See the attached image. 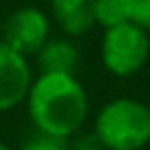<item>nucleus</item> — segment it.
I'll use <instances>...</instances> for the list:
<instances>
[{
  "mask_svg": "<svg viewBox=\"0 0 150 150\" xmlns=\"http://www.w3.org/2000/svg\"><path fill=\"white\" fill-rule=\"evenodd\" d=\"M23 103L35 131L59 141L75 136L89 117V96L75 75L38 73Z\"/></svg>",
  "mask_w": 150,
  "mask_h": 150,
  "instance_id": "f257e3e1",
  "label": "nucleus"
},
{
  "mask_svg": "<svg viewBox=\"0 0 150 150\" xmlns=\"http://www.w3.org/2000/svg\"><path fill=\"white\" fill-rule=\"evenodd\" d=\"M94 136L101 150H143L150 145V105L131 96L110 98L94 117Z\"/></svg>",
  "mask_w": 150,
  "mask_h": 150,
  "instance_id": "f03ea898",
  "label": "nucleus"
},
{
  "mask_svg": "<svg viewBox=\"0 0 150 150\" xmlns=\"http://www.w3.org/2000/svg\"><path fill=\"white\" fill-rule=\"evenodd\" d=\"M150 59V35L134 21L105 28L101 35V63L115 77H134Z\"/></svg>",
  "mask_w": 150,
  "mask_h": 150,
  "instance_id": "7ed1b4c3",
  "label": "nucleus"
},
{
  "mask_svg": "<svg viewBox=\"0 0 150 150\" xmlns=\"http://www.w3.org/2000/svg\"><path fill=\"white\" fill-rule=\"evenodd\" d=\"M49 30H52L49 16L35 5H23L16 7L0 23V42L28 59L35 56L40 47L49 40Z\"/></svg>",
  "mask_w": 150,
  "mask_h": 150,
  "instance_id": "20e7f679",
  "label": "nucleus"
},
{
  "mask_svg": "<svg viewBox=\"0 0 150 150\" xmlns=\"http://www.w3.org/2000/svg\"><path fill=\"white\" fill-rule=\"evenodd\" d=\"M33 77L28 59L0 42V112H9L26 101Z\"/></svg>",
  "mask_w": 150,
  "mask_h": 150,
  "instance_id": "39448f33",
  "label": "nucleus"
},
{
  "mask_svg": "<svg viewBox=\"0 0 150 150\" xmlns=\"http://www.w3.org/2000/svg\"><path fill=\"white\" fill-rule=\"evenodd\" d=\"M49 9L63 38H82L94 28L91 0H49Z\"/></svg>",
  "mask_w": 150,
  "mask_h": 150,
  "instance_id": "423d86ee",
  "label": "nucleus"
},
{
  "mask_svg": "<svg viewBox=\"0 0 150 150\" xmlns=\"http://www.w3.org/2000/svg\"><path fill=\"white\" fill-rule=\"evenodd\" d=\"M35 56L40 73L75 75V68L80 63V52L70 38H49Z\"/></svg>",
  "mask_w": 150,
  "mask_h": 150,
  "instance_id": "0eeeda50",
  "label": "nucleus"
},
{
  "mask_svg": "<svg viewBox=\"0 0 150 150\" xmlns=\"http://www.w3.org/2000/svg\"><path fill=\"white\" fill-rule=\"evenodd\" d=\"M94 26L98 28H115L131 21V5L129 0H91Z\"/></svg>",
  "mask_w": 150,
  "mask_h": 150,
  "instance_id": "6e6552de",
  "label": "nucleus"
},
{
  "mask_svg": "<svg viewBox=\"0 0 150 150\" xmlns=\"http://www.w3.org/2000/svg\"><path fill=\"white\" fill-rule=\"evenodd\" d=\"M19 150H68L66 148V143L63 141H59V138H52V136H45V134H33V136H28L23 143H21V148Z\"/></svg>",
  "mask_w": 150,
  "mask_h": 150,
  "instance_id": "1a4fd4ad",
  "label": "nucleus"
},
{
  "mask_svg": "<svg viewBox=\"0 0 150 150\" xmlns=\"http://www.w3.org/2000/svg\"><path fill=\"white\" fill-rule=\"evenodd\" d=\"M129 5H131V21L150 35V0H129Z\"/></svg>",
  "mask_w": 150,
  "mask_h": 150,
  "instance_id": "9d476101",
  "label": "nucleus"
},
{
  "mask_svg": "<svg viewBox=\"0 0 150 150\" xmlns=\"http://www.w3.org/2000/svg\"><path fill=\"white\" fill-rule=\"evenodd\" d=\"M0 150H14V148H12V145H7V143H2V141H0Z\"/></svg>",
  "mask_w": 150,
  "mask_h": 150,
  "instance_id": "9b49d317",
  "label": "nucleus"
},
{
  "mask_svg": "<svg viewBox=\"0 0 150 150\" xmlns=\"http://www.w3.org/2000/svg\"><path fill=\"white\" fill-rule=\"evenodd\" d=\"M75 150H98V148H75Z\"/></svg>",
  "mask_w": 150,
  "mask_h": 150,
  "instance_id": "f8f14e48",
  "label": "nucleus"
}]
</instances>
